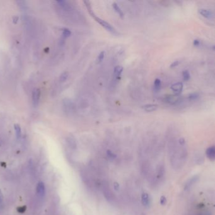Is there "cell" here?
I'll list each match as a JSON object with an SVG mask.
<instances>
[{
    "label": "cell",
    "mask_w": 215,
    "mask_h": 215,
    "mask_svg": "<svg viewBox=\"0 0 215 215\" xmlns=\"http://www.w3.org/2000/svg\"><path fill=\"white\" fill-rule=\"evenodd\" d=\"M93 18L95 20V21L97 22H98L100 25H102V27H103L104 28H105L107 30H108L109 32H111L112 34H117L116 29L113 27H112L110 24H109L108 22L105 21V20L101 19L99 17H97L95 15Z\"/></svg>",
    "instance_id": "6da1fadb"
},
{
    "label": "cell",
    "mask_w": 215,
    "mask_h": 215,
    "mask_svg": "<svg viewBox=\"0 0 215 215\" xmlns=\"http://www.w3.org/2000/svg\"><path fill=\"white\" fill-rule=\"evenodd\" d=\"M36 192L37 196L40 198H43L45 196L46 193V189H45V186L44 183L43 182H39L37 183V186L36 187Z\"/></svg>",
    "instance_id": "7a4b0ae2"
},
{
    "label": "cell",
    "mask_w": 215,
    "mask_h": 215,
    "mask_svg": "<svg viewBox=\"0 0 215 215\" xmlns=\"http://www.w3.org/2000/svg\"><path fill=\"white\" fill-rule=\"evenodd\" d=\"M183 85L182 82H177L176 83H173L172 85L170 88L173 91V92L176 95H179L182 93V91L183 90Z\"/></svg>",
    "instance_id": "3957f363"
},
{
    "label": "cell",
    "mask_w": 215,
    "mask_h": 215,
    "mask_svg": "<svg viewBox=\"0 0 215 215\" xmlns=\"http://www.w3.org/2000/svg\"><path fill=\"white\" fill-rule=\"evenodd\" d=\"M199 179V176H195L192 177V178H191L186 183L185 186H184V190L187 191L188 189H189L194 184H195Z\"/></svg>",
    "instance_id": "277c9868"
},
{
    "label": "cell",
    "mask_w": 215,
    "mask_h": 215,
    "mask_svg": "<svg viewBox=\"0 0 215 215\" xmlns=\"http://www.w3.org/2000/svg\"><path fill=\"white\" fill-rule=\"evenodd\" d=\"M40 97V91L39 88H35L32 92V101L34 106H37L39 104Z\"/></svg>",
    "instance_id": "5b68a950"
},
{
    "label": "cell",
    "mask_w": 215,
    "mask_h": 215,
    "mask_svg": "<svg viewBox=\"0 0 215 215\" xmlns=\"http://www.w3.org/2000/svg\"><path fill=\"white\" fill-rule=\"evenodd\" d=\"M199 13L204 18H211L212 17H213L214 14L213 12L209 9H205V8H201L198 10Z\"/></svg>",
    "instance_id": "8992f818"
},
{
    "label": "cell",
    "mask_w": 215,
    "mask_h": 215,
    "mask_svg": "<svg viewBox=\"0 0 215 215\" xmlns=\"http://www.w3.org/2000/svg\"><path fill=\"white\" fill-rule=\"evenodd\" d=\"M165 167L164 165L160 164L158 165L157 168V178L158 180H161L165 175Z\"/></svg>",
    "instance_id": "52a82bcc"
},
{
    "label": "cell",
    "mask_w": 215,
    "mask_h": 215,
    "mask_svg": "<svg viewBox=\"0 0 215 215\" xmlns=\"http://www.w3.org/2000/svg\"><path fill=\"white\" fill-rule=\"evenodd\" d=\"M104 194L105 197L107 200H110V201L114 200L113 193L112 192L110 187H109L107 186H104Z\"/></svg>",
    "instance_id": "ba28073f"
},
{
    "label": "cell",
    "mask_w": 215,
    "mask_h": 215,
    "mask_svg": "<svg viewBox=\"0 0 215 215\" xmlns=\"http://www.w3.org/2000/svg\"><path fill=\"white\" fill-rule=\"evenodd\" d=\"M206 154L207 157L211 160H214L215 158V147L214 146H212L209 147L206 151Z\"/></svg>",
    "instance_id": "9c48e42d"
},
{
    "label": "cell",
    "mask_w": 215,
    "mask_h": 215,
    "mask_svg": "<svg viewBox=\"0 0 215 215\" xmlns=\"http://www.w3.org/2000/svg\"><path fill=\"white\" fill-rule=\"evenodd\" d=\"M141 202L142 204L145 207H148L150 205V198L148 194L146 192H143L141 195Z\"/></svg>",
    "instance_id": "30bf717a"
},
{
    "label": "cell",
    "mask_w": 215,
    "mask_h": 215,
    "mask_svg": "<svg viewBox=\"0 0 215 215\" xmlns=\"http://www.w3.org/2000/svg\"><path fill=\"white\" fill-rule=\"evenodd\" d=\"M122 71H123V67L122 66H117L114 69V75L116 80L120 79Z\"/></svg>",
    "instance_id": "8fae6325"
},
{
    "label": "cell",
    "mask_w": 215,
    "mask_h": 215,
    "mask_svg": "<svg viewBox=\"0 0 215 215\" xmlns=\"http://www.w3.org/2000/svg\"><path fill=\"white\" fill-rule=\"evenodd\" d=\"M143 109L147 112H151L155 111L158 109V106L157 104H146L143 107Z\"/></svg>",
    "instance_id": "7c38bea8"
},
{
    "label": "cell",
    "mask_w": 215,
    "mask_h": 215,
    "mask_svg": "<svg viewBox=\"0 0 215 215\" xmlns=\"http://www.w3.org/2000/svg\"><path fill=\"white\" fill-rule=\"evenodd\" d=\"M112 8L114 9V11L121 17L123 18L124 17V13L122 12V10L120 9V8L119 6V5L116 3H113L112 5Z\"/></svg>",
    "instance_id": "4fadbf2b"
},
{
    "label": "cell",
    "mask_w": 215,
    "mask_h": 215,
    "mask_svg": "<svg viewBox=\"0 0 215 215\" xmlns=\"http://www.w3.org/2000/svg\"><path fill=\"white\" fill-rule=\"evenodd\" d=\"M14 129H15V131L16 137H17V139H20V136H21V134H22L21 128H20V126L19 124H15L14 125Z\"/></svg>",
    "instance_id": "5bb4252c"
},
{
    "label": "cell",
    "mask_w": 215,
    "mask_h": 215,
    "mask_svg": "<svg viewBox=\"0 0 215 215\" xmlns=\"http://www.w3.org/2000/svg\"><path fill=\"white\" fill-rule=\"evenodd\" d=\"M68 144L70 146V147L72 149H76V143L75 139L72 137H69L68 138Z\"/></svg>",
    "instance_id": "9a60e30c"
},
{
    "label": "cell",
    "mask_w": 215,
    "mask_h": 215,
    "mask_svg": "<svg viewBox=\"0 0 215 215\" xmlns=\"http://www.w3.org/2000/svg\"><path fill=\"white\" fill-rule=\"evenodd\" d=\"M154 90L155 91H158L160 90L161 87V81L159 78H156L154 81Z\"/></svg>",
    "instance_id": "2e32d148"
},
{
    "label": "cell",
    "mask_w": 215,
    "mask_h": 215,
    "mask_svg": "<svg viewBox=\"0 0 215 215\" xmlns=\"http://www.w3.org/2000/svg\"><path fill=\"white\" fill-rule=\"evenodd\" d=\"M83 3H85L87 9H88V11L89 12V13L90 14V15L91 17H94L95 15L94 14V13L93 12V11H92V8H91V4H90V2H88V1H84Z\"/></svg>",
    "instance_id": "e0dca14e"
},
{
    "label": "cell",
    "mask_w": 215,
    "mask_h": 215,
    "mask_svg": "<svg viewBox=\"0 0 215 215\" xmlns=\"http://www.w3.org/2000/svg\"><path fill=\"white\" fill-rule=\"evenodd\" d=\"M105 54H106V53L104 52V51H102V52L100 53V54L98 55L97 59H96V63L97 64L100 63L102 61H103V59L105 57Z\"/></svg>",
    "instance_id": "ac0fdd59"
},
{
    "label": "cell",
    "mask_w": 215,
    "mask_h": 215,
    "mask_svg": "<svg viewBox=\"0 0 215 215\" xmlns=\"http://www.w3.org/2000/svg\"><path fill=\"white\" fill-rule=\"evenodd\" d=\"M182 78L184 81H188L191 78V75L187 70H184L182 72Z\"/></svg>",
    "instance_id": "d6986e66"
},
{
    "label": "cell",
    "mask_w": 215,
    "mask_h": 215,
    "mask_svg": "<svg viewBox=\"0 0 215 215\" xmlns=\"http://www.w3.org/2000/svg\"><path fill=\"white\" fill-rule=\"evenodd\" d=\"M68 76H69L68 73V72H65V73L61 74V75L60 76L59 80L61 81V82H64V81H65L68 79Z\"/></svg>",
    "instance_id": "ffe728a7"
},
{
    "label": "cell",
    "mask_w": 215,
    "mask_h": 215,
    "mask_svg": "<svg viewBox=\"0 0 215 215\" xmlns=\"http://www.w3.org/2000/svg\"><path fill=\"white\" fill-rule=\"evenodd\" d=\"M199 95L198 93H192L189 94V95L188 96V98L191 100H196L199 97Z\"/></svg>",
    "instance_id": "44dd1931"
},
{
    "label": "cell",
    "mask_w": 215,
    "mask_h": 215,
    "mask_svg": "<svg viewBox=\"0 0 215 215\" xmlns=\"http://www.w3.org/2000/svg\"><path fill=\"white\" fill-rule=\"evenodd\" d=\"M71 34V32L70 30L68 28H64L63 29V35L65 37H68L69 36H70Z\"/></svg>",
    "instance_id": "7402d4cb"
},
{
    "label": "cell",
    "mask_w": 215,
    "mask_h": 215,
    "mask_svg": "<svg viewBox=\"0 0 215 215\" xmlns=\"http://www.w3.org/2000/svg\"><path fill=\"white\" fill-rule=\"evenodd\" d=\"M107 156L109 157V158H111V159H114L116 158V155L114 154V153L111 151L110 150H107Z\"/></svg>",
    "instance_id": "603a6c76"
},
{
    "label": "cell",
    "mask_w": 215,
    "mask_h": 215,
    "mask_svg": "<svg viewBox=\"0 0 215 215\" xmlns=\"http://www.w3.org/2000/svg\"><path fill=\"white\" fill-rule=\"evenodd\" d=\"M160 202L161 205H162V206H164L167 204V199L164 196H161L160 199Z\"/></svg>",
    "instance_id": "cb8c5ba5"
},
{
    "label": "cell",
    "mask_w": 215,
    "mask_h": 215,
    "mask_svg": "<svg viewBox=\"0 0 215 215\" xmlns=\"http://www.w3.org/2000/svg\"><path fill=\"white\" fill-rule=\"evenodd\" d=\"M180 63V61L179 60H176L175 61H173V62L170 65V68H176L177 66H178L179 65V64Z\"/></svg>",
    "instance_id": "d4e9b609"
},
{
    "label": "cell",
    "mask_w": 215,
    "mask_h": 215,
    "mask_svg": "<svg viewBox=\"0 0 215 215\" xmlns=\"http://www.w3.org/2000/svg\"><path fill=\"white\" fill-rule=\"evenodd\" d=\"M3 206V196L2 191L0 190V209H2Z\"/></svg>",
    "instance_id": "484cf974"
},
{
    "label": "cell",
    "mask_w": 215,
    "mask_h": 215,
    "mask_svg": "<svg viewBox=\"0 0 215 215\" xmlns=\"http://www.w3.org/2000/svg\"><path fill=\"white\" fill-rule=\"evenodd\" d=\"M193 45L196 47H199L201 45V41L198 39H195L193 41Z\"/></svg>",
    "instance_id": "4316f807"
},
{
    "label": "cell",
    "mask_w": 215,
    "mask_h": 215,
    "mask_svg": "<svg viewBox=\"0 0 215 215\" xmlns=\"http://www.w3.org/2000/svg\"><path fill=\"white\" fill-rule=\"evenodd\" d=\"M114 188L116 191H119V189H120V186H119V184L116 182L114 183Z\"/></svg>",
    "instance_id": "83f0119b"
},
{
    "label": "cell",
    "mask_w": 215,
    "mask_h": 215,
    "mask_svg": "<svg viewBox=\"0 0 215 215\" xmlns=\"http://www.w3.org/2000/svg\"><path fill=\"white\" fill-rule=\"evenodd\" d=\"M18 20V17L15 16L13 18V24H16L17 23Z\"/></svg>",
    "instance_id": "f1b7e54d"
},
{
    "label": "cell",
    "mask_w": 215,
    "mask_h": 215,
    "mask_svg": "<svg viewBox=\"0 0 215 215\" xmlns=\"http://www.w3.org/2000/svg\"><path fill=\"white\" fill-rule=\"evenodd\" d=\"M20 209H21V210L18 211V212H20V213H24V212L25 211V209H26L25 206H24V207H21V208H20Z\"/></svg>",
    "instance_id": "f546056e"
},
{
    "label": "cell",
    "mask_w": 215,
    "mask_h": 215,
    "mask_svg": "<svg viewBox=\"0 0 215 215\" xmlns=\"http://www.w3.org/2000/svg\"><path fill=\"white\" fill-rule=\"evenodd\" d=\"M2 139L1 138H0V146H2Z\"/></svg>",
    "instance_id": "4dcf8cb0"
},
{
    "label": "cell",
    "mask_w": 215,
    "mask_h": 215,
    "mask_svg": "<svg viewBox=\"0 0 215 215\" xmlns=\"http://www.w3.org/2000/svg\"><path fill=\"white\" fill-rule=\"evenodd\" d=\"M141 215H145L144 214H141Z\"/></svg>",
    "instance_id": "1f68e13d"
}]
</instances>
